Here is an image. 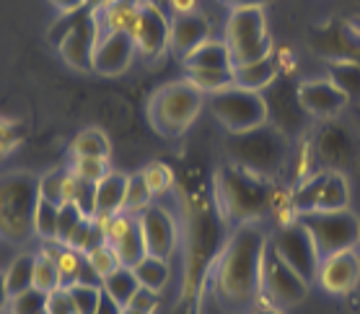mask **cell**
Masks as SVG:
<instances>
[{
  "label": "cell",
  "mask_w": 360,
  "mask_h": 314,
  "mask_svg": "<svg viewBox=\"0 0 360 314\" xmlns=\"http://www.w3.org/2000/svg\"><path fill=\"white\" fill-rule=\"evenodd\" d=\"M135 47L148 58H156L158 52H164V47H169L172 39V24L166 21V16L153 6V3H143L132 18L130 29H127Z\"/></svg>",
  "instance_id": "7c38bea8"
},
{
  "label": "cell",
  "mask_w": 360,
  "mask_h": 314,
  "mask_svg": "<svg viewBox=\"0 0 360 314\" xmlns=\"http://www.w3.org/2000/svg\"><path fill=\"white\" fill-rule=\"evenodd\" d=\"M174 16H184V13H195L197 0H169Z\"/></svg>",
  "instance_id": "c3c4849f"
},
{
  "label": "cell",
  "mask_w": 360,
  "mask_h": 314,
  "mask_svg": "<svg viewBox=\"0 0 360 314\" xmlns=\"http://www.w3.org/2000/svg\"><path fill=\"white\" fill-rule=\"evenodd\" d=\"M73 174H78V177H83V180H89V182L98 184L109 174V164H107V158L81 156V158H75Z\"/></svg>",
  "instance_id": "f35d334b"
},
{
  "label": "cell",
  "mask_w": 360,
  "mask_h": 314,
  "mask_svg": "<svg viewBox=\"0 0 360 314\" xmlns=\"http://www.w3.org/2000/svg\"><path fill=\"white\" fill-rule=\"evenodd\" d=\"M55 8H60L63 13H75V11H83V6L89 3V0H49Z\"/></svg>",
  "instance_id": "7dc6e473"
},
{
  "label": "cell",
  "mask_w": 360,
  "mask_h": 314,
  "mask_svg": "<svg viewBox=\"0 0 360 314\" xmlns=\"http://www.w3.org/2000/svg\"><path fill=\"white\" fill-rule=\"evenodd\" d=\"M233 8H252V6H262L264 0H229Z\"/></svg>",
  "instance_id": "f907efd6"
},
{
  "label": "cell",
  "mask_w": 360,
  "mask_h": 314,
  "mask_svg": "<svg viewBox=\"0 0 360 314\" xmlns=\"http://www.w3.org/2000/svg\"><path fill=\"white\" fill-rule=\"evenodd\" d=\"M231 161L252 174H259L264 180H275L288 166L290 158V143L283 130L275 125H259L246 132H231L229 141Z\"/></svg>",
  "instance_id": "7a4b0ae2"
},
{
  "label": "cell",
  "mask_w": 360,
  "mask_h": 314,
  "mask_svg": "<svg viewBox=\"0 0 360 314\" xmlns=\"http://www.w3.org/2000/svg\"><path fill=\"white\" fill-rule=\"evenodd\" d=\"M140 289L138 278H135V273H132V268H117L115 273H109L104 281H101V291L104 294H109V296L115 299L117 304L127 306L130 304L132 294Z\"/></svg>",
  "instance_id": "603a6c76"
},
{
  "label": "cell",
  "mask_w": 360,
  "mask_h": 314,
  "mask_svg": "<svg viewBox=\"0 0 360 314\" xmlns=\"http://www.w3.org/2000/svg\"><path fill=\"white\" fill-rule=\"evenodd\" d=\"M34 286V257L21 255L8 265L6 270V289H8L11 299L18 296L21 291L32 289Z\"/></svg>",
  "instance_id": "d4e9b609"
},
{
  "label": "cell",
  "mask_w": 360,
  "mask_h": 314,
  "mask_svg": "<svg viewBox=\"0 0 360 314\" xmlns=\"http://www.w3.org/2000/svg\"><path fill=\"white\" fill-rule=\"evenodd\" d=\"M21 127L16 123H3L0 120V153H6V151L16 149L18 141H21Z\"/></svg>",
  "instance_id": "7bdbcfd3"
},
{
  "label": "cell",
  "mask_w": 360,
  "mask_h": 314,
  "mask_svg": "<svg viewBox=\"0 0 360 314\" xmlns=\"http://www.w3.org/2000/svg\"><path fill=\"white\" fill-rule=\"evenodd\" d=\"M143 237H146L148 255L156 257H169L176 244V221L174 215L161 206H148L143 213L138 215Z\"/></svg>",
  "instance_id": "5bb4252c"
},
{
  "label": "cell",
  "mask_w": 360,
  "mask_h": 314,
  "mask_svg": "<svg viewBox=\"0 0 360 314\" xmlns=\"http://www.w3.org/2000/svg\"><path fill=\"white\" fill-rule=\"evenodd\" d=\"M70 177V169H55V172L44 174L39 180V198L63 206V195H65V182Z\"/></svg>",
  "instance_id": "d590c367"
},
{
  "label": "cell",
  "mask_w": 360,
  "mask_h": 314,
  "mask_svg": "<svg viewBox=\"0 0 360 314\" xmlns=\"http://www.w3.org/2000/svg\"><path fill=\"white\" fill-rule=\"evenodd\" d=\"M319 153L327 161H332V164H337V161H342L347 153L352 151L350 143H345V132H340L337 127H329L324 135H321V141H319Z\"/></svg>",
  "instance_id": "e575fe53"
},
{
  "label": "cell",
  "mask_w": 360,
  "mask_h": 314,
  "mask_svg": "<svg viewBox=\"0 0 360 314\" xmlns=\"http://www.w3.org/2000/svg\"><path fill=\"white\" fill-rule=\"evenodd\" d=\"M360 281V255L358 249H345L329 255L319 265V283L332 294H347Z\"/></svg>",
  "instance_id": "9a60e30c"
},
{
  "label": "cell",
  "mask_w": 360,
  "mask_h": 314,
  "mask_svg": "<svg viewBox=\"0 0 360 314\" xmlns=\"http://www.w3.org/2000/svg\"><path fill=\"white\" fill-rule=\"evenodd\" d=\"M254 314H283L278 309V306H267V309H259V312H254Z\"/></svg>",
  "instance_id": "816d5d0a"
},
{
  "label": "cell",
  "mask_w": 360,
  "mask_h": 314,
  "mask_svg": "<svg viewBox=\"0 0 360 314\" xmlns=\"http://www.w3.org/2000/svg\"><path fill=\"white\" fill-rule=\"evenodd\" d=\"M101 275L94 270V265L89 263V257L83 255L81 265H78V275H75V283H86V286H101Z\"/></svg>",
  "instance_id": "ee69618b"
},
{
  "label": "cell",
  "mask_w": 360,
  "mask_h": 314,
  "mask_svg": "<svg viewBox=\"0 0 360 314\" xmlns=\"http://www.w3.org/2000/svg\"><path fill=\"white\" fill-rule=\"evenodd\" d=\"M156 304H158V294H156V291L143 289V286H140V289L132 294L130 304H127V306H132V309H140V312L153 314V312H156Z\"/></svg>",
  "instance_id": "b9f144b4"
},
{
  "label": "cell",
  "mask_w": 360,
  "mask_h": 314,
  "mask_svg": "<svg viewBox=\"0 0 360 314\" xmlns=\"http://www.w3.org/2000/svg\"><path fill=\"white\" fill-rule=\"evenodd\" d=\"M306 294H309V283L303 281L285 260H280L267 244V255H264L262 265V296L272 306L283 309V306H293L303 301Z\"/></svg>",
  "instance_id": "30bf717a"
},
{
  "label": "cell",
  "mask_w": 360,
  "mask_h": 314,
  "mask_svg": "<svg viewBox=\"0 0 360 314\" xmlns=\"http://www.w3.org/2000/svg\"><path fill=\"white\" fill-rule=\"evenodd\" d=\"M210 112L226 130L246 132L267 123V101L262 92H249L241 86H229L218 94H210Z\"/></svg>",
  "instance_id": "ba28073f"
},
{
  "label": "cell",
  "mask_w": 360,
  "mask_h": 314,
  "mask_svg": "<svg viewBox=\"0 0 360 314\" xmlns=\"http://www.w3.org/2000/svg\"><path fill=\"white\" fill-rule=\"evenodd\" d=\"M270 249L280 260H285L309 286L314 281H319V265H321L319 249L314 244L311 232L298 218L285 223V226H280L270 241Z\"/></svg>",
  "instance_id": "9c48e42d"
},
{
  "label": "cell",
  "mask_w": 360,
  "mask_h": 314,
  "mask_svg": "<svg viewBox=\"0 0 360 314\" xmlns=\"http://www.w3.org/2000/svg\"><path fill=\"white\" fill-rule=\"evenodd\" d=\"M122 314H148V312H140V309H132V306H124Z\"/></svg>",
  "instance_id": "f5cc1de1"
},
{
  "label": "cell",
  "mask_w": 360,
  "mask_h": 314,
  "mask_svg": "<svg viewBox=\"0 0 360 314\" xmlns=\"http://www.w3.org/2000/svg\"><path fill=\"white\" fill-rule=\"evenodd\" d=\"M132 273H135V278H138L143 289H150L158 294L166 286V281H169V263H166L164 257L146 255L132 268Z\"/></svg>",
  "instance_id": "7402d4cb"
},
{
  "label": "cell",
  "mask_w": 360,
  "mask_h": 314,
  "mask_svg": "<svg viewBox=\"0 0 360 314\" xmlns=\"http://www.w3.org/2000/svg\"><path fill=\"white\" fill-rule=\"evenodd\" d=\"M127 180L120 172H109L101 182L96 184V215L94 218H109L115 213H122L124 195H127Z\"/></svg>",
  "instance_id": "d6986e66"
},
{
  "label": "cell",
  "mask_w": 360,
  "mask_h": 314,
  "mask_svg": "<svg viewBox=\"0 0 360 314\" xmlns=\"http://www.w3.org/2000/svg\"><path fill=\"white\" fill-rule=\"evenodd\" d=\"M47 296L39 289H26L11 299V314H47Z\"/></svg>",
  "instance_id": "1f68e13d"
},
{
  "label": "cell",
  "mask_w": 360,
  "mask_h": 314,
  "mask_svg": "<svg viewBox=\"0 0 360 314\" xmlns=\"http://www.w3.org/2000/svg\"><path fill=\"white\" fill-rule=\"evenodd\" d=\"M86 221V215H83V211L75 203H63L60 206V226H58V241H63V244H68L70 241V237H73V232L81 226V223Z\"/></svg>",
  "instance_id": "74e56055"
},
{
  "label": "cell",
  "mask_w": 360,
  "mask_h": 314,
  "mask_svg": "<svg viewBox=\"0 0 360 314\" xmlns=\"http://www.w3.org/2000/svg\"><path fill=\"white\" fill-rule=\"evenodd\" d=\"M70 203L81 208L86 218H94L96 215V182H89L78 174H73V195H70Z\"/></svg>",
  "instance_id": "836d02e7"
},
{
  "label": "cell",
  "mask_w": 360,
  "mask_h": 314,
  "mask_svg": "<svg viewBox=\"0 0 360 314\" xmlns=\"http://www.w3.org/2000/svg\"><path fill=\"white\" fill-rule=\"evenodd\" d=\"M226 44L231 47L233 65H244L272 55V42L267 37V18L262 6L233 8L226 24Z\"/></svg>",
  "instance_id": "8992f818"
},
{
  "label": "cell",
  "mask_w": 360,
  "mask_h": 314,
  "mask_svg": "<svg viewBox=\"0 0 360 314\" xmlns=\"http://www.w3.org/2000/svg\"><path fill=\"white\" fill-rule=\"evenodd\" d=\"M135 39L127 32H117L109 29L98 37L96 50H94V70L101 75H120L127 70L135 58Z\"/></svg>",
  "instance_id": "4fadbf2b"
},
{
  "label": "cell",
  "mask_w": 360,
  "mask_h": 314,
  "mask_svg": "<svg viewBox=\"0 0 360 314\" xmlns=\"http://www.w3.org/2000/svg\"><path fill=\"white\" fill-rule=\"evenodd\" d=\"M329 81L347 96L358 99L360 96V63H335L329 68Z\"/></svg>",
  "instance_id": "4316f807"
},
{
  "label": "cell",
  "mask_w": 360,
  "mask_h": 314,
  "mask_svg": "<svg viewBox=\"0 0 360 314\" xmlns=\"http://www.w3.org/2000/svg\"><path fill=\"white\" fill-rule=\"evenodd\" d=\"M68 294L73 299L78 314H96L98 301H101V286H86V283H73L68 286Z\"/></svg>",
  "instance_id": "d6a6232c"
},
{
  "label": "cell",
  "mask_w": 360,
  "mask_h": 314,
  "mask_svg": "<svg viewBox=\"0 0 360 314\" xmlns=\"http://www.w3.org/2000/svg\"><path fill=\"white\" fill-rule=\"evenodd\" d=\"M153 203V190L148 187L146 177L143 174H135L127 180V195H124V213L140 215L148 206Z\"/></svg>",
  "instance_id": "f1b7e54d"
},
{
  "label": "cell",
  "mask_w": 360,
  "mask_h": 314,
  "mask_svg": "<svg viewBox=\"0 0 360 314\" xmlns=\"http://www.w3.org/2000/svg\"><path fill=\"white\" fill-rule=\"evenodd\" d=\"M98 37H101V26H98L96 13H83L81 11L78 21L63 37L58 50L68 65L78 68V70H91L94 68V50H96Z\"/></svg>",
  "instance_id": "8fae6325"
},
{
  "label": "cell",
  "mask_w": 360,
  "mask_h": 314,
  "mask_svg": "<svg viewBox=\"0 0 360 314\" xmlns=\"http://www.w3.org/2000/svg\"><path fill=\"white\" fill-rule=\"evenodd\" d=\"M47 314H78L75 312V304L68 289H58L52 291L47 296Z\"/></svg>",
  "instance_id": "60d3db41"
},
{
  "label": "cell",
  "mask_w": 360,
  "mask_h": 314,
  "mask_svg": "<svg viewBox=\"0 0 360 314\" xmlns=\"http://www.w3.org/2000/svg\"><path fill=\"white\" fill-rule=\"evenodd\" d=\"M122 312H124V306L117 304V301L109 296V294H104V291H101V301H98L96 314H122Z\"/></svg>",
  "instance_id": "bcb514c9"
},
{
  "label": "cell",
  "mask_w": 360,
  "mask_h": 314,
  "mask_svg": "<svg viewBox=\"0 0 360 314\" xmlns=\"http://www.w3.org/2000/svg\"><path fill=\"white\" fill-rule=\"evenodd\" d=\"M321 182H324V174H314V177H309V180H306V182L293 192V198H290V211H293L295 215L316 211V200H319Z\"/></svg>",
  "instance_id": "4dcf8cb0"
},
{
  "label": "cell",
  "mask_w": 360,
  "mask_h": 314,
  "mask_svg": "<svg viewBox=\"0 0 360 314\" xmlns=\"http://www.w3.org/2000/svg\"><path fill=\"white\" fill-rule=\"evenodd\" d=\"M311 232L319 257L337 255L345 249H355L360 244V218L352 211H311L295 215Z\"/></svg>",
  "instance_id": "52a82bcc"
},
{
  "label": "cell",
  "mask_w": 360,
  "mask_h": 314,
  "mask_svg": "<svg viewBox=\"0 0 360 314\" xmlns=\"http://www.w3.org/2000/svg\"><path fill=\"white\" fill-rule=\"evenodd\" d=\"M34 289L44 291V294H52V291L63 289V278H60L58 263H55V257L47 255L44 249L34 257Z\"/></svg>",
  "instance_id": "cb8c5ba5"
},
{
  "label": "cell",
  "mask_w": 360,
  "mask_h": 314,
  "mask_svg": "<svg viewBox=\"0 0 360 314\" xmlns=\"http://www.w3.org/2000/svg\"><path fill=\"white\" fill-rule=\"evenodd\" d=\"M8 301H11V294L6 289V273H0V312L8 306Z\"/></svg>",
  "instance_id": "681fc988"
},
{
  "label": "cell",
  "mask_w": 360,
  "mask_h": 314,
  "mask_svg": "<svg viewBox=\"0 0 360 314\" xmlns=\"http://www.w3.org/2000/svg\"><path fill=\"white\" fill-rule=\"evenodd\" d=\"M39 203V180L32 174L0 177V234L24 241L34 232V211Z\"/></svg>",
  "instance_id": "277c9868"
},
{
  "label": "cell",
  "mask_w": 360,
  "mask_h": 314,
  "mask_svg": "<svg viewBox=\"0 0 360 314\" xmlns=\"http://www.w3.org/2000/svg\"><path fill=\"white\" fill-rule=\"evenodd\" d=\"M184 60L187 70H231L233 58L226 39H207L197 50H192Z\"/></svg>",
  "instance_id": "ac0fdd59"
},
{
  "label": "cell",
  "mask_w": 360,
  "mask_h": 314,
  "mask_svg": "<svg viewBox=\"0 0 360 314\" xmlns=\"http://www.w3.org/2000/svg\"><path fill=\"white\" fill-rule=\"evenodd\" d=\"M58 226H60V206L39 198L37 211H34V232L39 234L41 239L58 241Z\"/></svg>",
  "instance_id": "484cf974"
},
{
  "label": "cell",
  "mask_w": 360,
  "mask_h": 314,
  "mask_svg": "<svg viewBox=\"0 0 360 314\" xmlns=\"http://www.w3.org/2000/svg\"><path fill=\"white\" fill-rule=\"evenodd\" d=\"M187 81L202 94H218L233 86V68L231 70H187Z\"/></svg>",
  "instance_id": "83f0119b"
},
{
  "label": "cell",
  "mask_w": 360,
  "mask_h": 314,
  "mask_svg": "<svg viewBox=\"0 0 360 314\" xmlns=\"http://www.w3.org/2000/svg\"><path fill=\"white\" fill-rule=\"evenodd\" d=\"M143 177H146L148 187L153 190V195H161V192H166L169 187H172V182H174L172 169H169L166 164H161V161H153V164H148L146 172H143Z\"/></svg>",
  "instance_id": "ab89813d"
},
{
  "label": "cell",
  "mask_w": 360,
  "mask_h": 314,
  "mask_svg": "<svg viewBox=\"0 0 360 314\" xmlns=\"http://www.w3.org/2000/svg\"><path fill=\"white\" fill-rule=\"evenodd\" d=\"M298 99H301L303 109L314 117H335L337 112H342V107L350 101L329 78L327 81L301 83V86H298Z\"/></svg>",
  "instance_id": "2e32d148"
},
{
  "label": "cell",
  "mask_w": 360,
  "mask_h": 314,
  "mask_svg": "<svg viewBox=\"0 0 360 314\" xmlns=\"http://www.w3.org/2000/svg\"><path fill=\"white\" fill-rule=\"evenodd\" d=\"M202 109V92L189 81L169 83L150 101V123L161 135L174 138L184 132Z\"/></svg>",
  "instance_id": "5b68a950"
},
{
  "label": "cell",
  "mask_w": 360,
  "mask_h": 314,
  "mask_svg": "<svg viewBox=\"0 0 360 314\" xmlns=\"http://www.w3.org/2000/svg\"><path fill=\"white\" fill-rule=\"evenodd\" d=\"M73 153L75 158L81 156H91V158H109V141L107 135L96 127L91 130H83L78 138L73 141Z\"/></svg>",
  "instance_id": "f546056e"
},
{
  "label": "cell",
  "mask_w": 360,
  "mask_h": 314,
  "mask_svg": "<svg viewBox=\"0 0 360 314\" xmlns=\"http://www.w3.org/2000/svg\"><path fill=\"white\" fill-rule=\"evenodd\" d=\"M210 39V21L200 13H184V16H174L172 21V47L179 58H187L189 52L197 50L202 42Z\"/></svg>",
  "instance_id": "e0dca14e"
},
{
  "label": "cell",
  "mask_w": 360,
  "mask_h": 314,
  "mask_svg": "<svg viewBox=\"0 0 360 314\" xmlns=\"http://www.w3.org/2000/svg\"><path fill=\"white\" fill-rule=\"evenodd\" d=\"M218 190L226 213L238 223H252L267 213L272 206V184L259 174H252L241 166L231 164L218 174Z\"/></svg>",
  "instance_id": "3957f363"
},
{
  "label": "cell",
  "mask_w": 360,
  "mask_h": 314,
  "mask_svg": "<svg viewBox=\"0 0 360 314\" xmlns=\"http://www.w3.org/2000/svg\"><path fill=\"white\" fill-rule=\"evenodd\" d=\"M350 203V187L340 172H327L324 182L319 187V200H316V211H342Z\"/></svg>",
  "instance_id": "44dd1931"
},
{
  "label": "cell",
  "mask_w": 360,
  "mask_h": 314,
  "mask_svg": "<svg viewBox=\"0 0 360 314\" xmlns=\"http://www.w3.org/2000/svg\"><path fill=\"white\" fill-rule=\"evenodd\" d=\"M267 255V237L259 226L241 223L223 249L218 263V294L231 306H249L262 294V265Z\"/></svg>",
  "instance_id": "6da1fadb"
},
{
  "label": "cell",
  "mask_w": 360,
  "mask_h": 314,
  "mask_svg": "<svg viewBox=\"0 0 360 314\" xmlns=\"http://www.w3.org/2000/svg\"><path fill=\"white\" fill-rule=\"evenodd\" d=\"M278 78V63L270 58L244 63V65H233V86L249 89V92H264L270 89Z\"/></svg>",
  "instance_id": "ffe728a7"
},
{
  "label": "cell",
  "mask_w": 360,
  "mask_h": 314,
  "mask_svg": "<svg viewBox=\"0 0 360 314\" xmlns=\"http://www.w3.org/2000/svg\"><path fill=\"white\" fill-rule=\"evenodd\" d=\"M86 257H89V263L94 265V270H96L101 278H107L109 273H115L117 268H122L117 249L112 247L109 241H104V244H101V247H96V249H91Z\"/></svg>",
  "instance_id": "8d00e7d4"
},
{
  "label": "cell",
  "mask_w": 360,
  "mask_h": 314,
  "mask_svg": "<svg viewBox=\"0 0 360 314\" xmlns=\"http://www.w3.org/2000/svg\"><path fill=\"white\" fill-rule=\"evenodd\" d=\"M91 226H94V218H86V221L78 226L73 232V237H70V241H68V247L78 249V252H83V247H86V239H89V232Z\"/></svg>",
  "instance_id": "f6af8a7d"
}]
</instances>
